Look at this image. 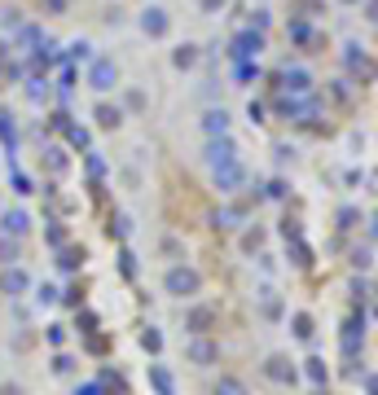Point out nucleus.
<instances>
[{
  "mask_svg": "<svg viewBox=\"0 0 378 395\" xmlns=\"http://www.w3.org/2000/svg\"><path fill=\"white\" fill-rule=\"evenodd\" d=\"M163 290L172 299H194L198 290H203V277H198V268H189V263H176V268H167V277H163Z\"/></svg>",
  "mask_w": 378,
  "mask_h": 395,
  "instance_id": "f257e3e1",
  "label": "nucleus"
},
{
  "mask_svg": "<svg viewBox=\"0 0 378 395\" xmlns=\"http://www.w3.org/2000/svg\"><path fill=\"white\" fill-rule=\"evenodd\" d=\"M277 93H282V97H308L313 93V75L304 70V66H282V70H277Z\"/></svg>",
  "mask_w": 378,
  "mask_h": 395,
  "instance_id": "f03ea898",
  "label": "nucleus"
},
{
  "mask_svg": "<svg viewBox=\"0 0 378 395\" xmlns=\"http://www.w3.org/2000/svg\"><path fill=\"white\" fill-rule=\"evenodd\" d=\"M185 360L198 364V369H211V364L220 360V342L207 338V334H189V342H185Z\"/></svg>",
  "mask_w": 378,
  "mask_h": 395,
  "instance_id": "7ed1b4c3",
  "label": "nucleus"
},
{
  "mask_svg": "<svg viewBox=\"0 0 378 395\" xmlns=\"http://www.w3.org/2000/svg\"><path fill=\"white\" fill-rule=\"evenodd\" d=\"M260 53H264V31H256V26L238 31L233 44H229V58H233V62H256Z\"/></svg>",
  "mask_w": 378,
  "mask_h": 395,
  "instance_id": "20e7f679",
  "label": "nucleus"
},
{
  "mask_svg": "<svg viewBox=\"0 0 378 395\" xmlns=\"http://www.w3.org/2000/svg\"><path fill=\"white\" fill-rule=\"evenodd\" d=\"M211 180H216V189L229 198V194H238L242 184H246V167H242V158H229V163H220V167H211Z\"/></svg>",
  "mask_w": 378,
  "mask_h": 395,
  "instance_id": "39448f33",
  "label": "nucleus"
},
{
  "mask_svg": "<svg viewBox=\"0 0 378 395\" xmlns=\"http://www.w3.org/2000/svg\"><path fill=\"white\" fill-rule=\"evenodd\" d=\"M365 330H369V312L347 316V325H343V334H339L343 356H361V347H365Z\"/></svg>",
  "mask_w": 378,
  "mask_h": 395,
  "instance_id": "423d86ee",
  "label": "nucleus"
},
{
  "mask_svg": "<svg viewBox=\"0 0 378 395\" xmlns=\"http://www.w3.org/2000/svg\"><path fill=\"white\" fill-rule=\"evenodd\" d=\"M115 84H119V66L110 58H93L88 62V88L93 93H110Z\"/></svg>",
  "mask_w": 378,
  "mask_h": 395,
  "instance_id": "0eeeda50",
  "label": "nucleus"
},
{
  "mask_svg": "<svg viewBox=\"0 0 378 395\" xmlns=\"http://www.w3.org/2000/svg\"><path fill=\"white\" fill-rule=\"evenodd\" d=\"M31 290V277L18 268V263H5V268H0V295L5 299H22Z\"/></svg>",
  "mask_w": 378,
  "mask_h": 395,
  "instance_id": "6e6552de",
  "label": "nucleus"
},
{
  "mask_svg": "<svg viewBox=\"0 0 378 395\" xmlns=\"http://www.w3.org/2000/svg\"><path fill=\"white\" fill-rule=\"evenodd\" d=\"M141 31H145L149 40H163V36L172 31V18H167V9H159V5H145V9H141Z\"/></svg>",
  "mask_w": 378,
  "mask_h": 395,
  "instance_id": "1a4fd4ad",
  "label": "nucleus"
},
{
  "mask_svg": "<svg viewBox=\"0 0 378 395\" xmlns=\"http://www.w3.org/2000/svg\"><path fill=\"white\" fill-rule=\"evenodd\" d=\"M264 378L277 382V386H295V382H299V369H295L286 356H268V360H264Z\"/></svg>",
  "mask_w": 378,
  "mask_h": 395,
  "instance_id": "9d476101",
  "label": "nucleus"
},
{
  "mask_svg": "<svg viewBox=\"0 0 378 395\" xmlns=\"http://www.w3.org/2000/svg\"><path fill=\"white\" fill-rule=\"evenodd\" d=\"M216 321H220V312H216V307H207V303H198V307H189V312H185V330H189V334H211V330H216Z\"/></svg>",
  "mask_w": 378,
  "mask_h": 395,
  "instance_id": "9b49d317",
  "label": "nucleus"
},
{
  "mask_svg": "<svg viewBox=\"0 0 378 395\" xmlns=\"http://www.w3.org/2000/svg\"><path fill=\"white\" fill-rule=\"evenodd\" d=\"M343 66L352 70V75H361V79H369V48L365 44H343Z\"/></svg>",
  "mask_w": 378,
  "mask_h": 395,
  "instance_id": "f8f14e48",
  "label": "nucleus"
},
{
  "mask_svg": "<svg viewBox=\"0 0 378 395\" xmlns=\"http://www.w3.org/2000/svg\"><path fill=\"white\" fill-rule=\"evenodd\" d=\"M229 158H238L233 137H207V167H220V163H229Z\"/></svg>",
  "mask_w": 378,
  "mask_h": 395,
  "instance_id": "ddd939ff",
  "label": "nucleus"
},
{
  "mask_svg": "<svg viewBox=\"0 0 378 395\" xmlns=\"http://www.w3.org/2000/svg\"><path fill=\"white\" fill-rule=\"evenodd\" d=\"M27 228H31V216H27L22 206H14V211H5V216H0V233H5V237H22Z\"/></svg>",
  "mask_w": 378,
  "mask_h": 395,
  "instance_id": "4468645a",
  "label": "nucleus"
},
{
  "mask_svg": "<svg viewBox=\"0 0 378 395\" xmlns=\"http://www.w3.org/2000/svg\"><path fill=\"white\" fill-rule=\"evenodd\" d=\"M0 145H5V158L18 154V123H14L9 110H0Z\"/></svg>",
  "mask_w": 378,
  "mask_h": 395,
  "instance_id": "2eb2a0df",
  "label": "nucleus"
},
{
  "mask_svg": "<svg viewBox=\"0 0 378 395\" xmlns=\"http://www.w3.org/2000/svg\"><path fill=\"white\" fill-rule=\"evenodd\" d=\"M58 268L62 273H80L84 268V246H70V242L58 246Z\"/></svg>",
  "mask_w": 378,
  "mask_h": 395,
  "instance_id": "dca6fc26",
  "label": "nucleus"
},
{
  "mask_svg": "<svg viewBox=\"0 0 378 395\" xmlns=\"http://www.w3.org/2000/svg\"><path fill=\"white\" fill-rule=\"evenodd\" d=\"M149 386H154L159 395H176V378L167 364H149Z\"/></svg>",
  "mask_w": 378,
  "mask_h": 395,
  "instance_id": "f3484780",
  "label": "nucleus"
},
{
  "mask_svg": "<svg viewBox=\"0 0 378 395\" xmlns=\"http://www.w3.org/2000/svg\"><path fill=\"white\" fill-rule=\"evenodd\" d=\"M203 132H207V137H229V115H224V105L203 115Z\"/></svg>",
  "mask_w": 378,
  "mask_h": 395,
  "instance_id": "a211bd4d",
  "label": "nucleus"
},
{
  "mask_svg": "<svg viewBox=\"0 0 378 395\" xmlns=\"http://www.w3.org/2000/svg\"><path fill=\"white\" fill-rule=\"evenodd\" d=\"M304 378H308L313 386H325V382H330V364H325L321 356H308V360H304Z\"/></svg>",
  "mask_w": 378,
  "mask_h": 395,
  "instance_id": "6ab92c4d",
  "label": "nucleus"
},
{
  "mask_svg": "<svg viewBox=\"0 0 378 395\" xmlns=\"http://www.w3.org/2000/svg\"><path fill=\"white\" fill-rule=\"evenodd\" d=\"M286 36H290L295 44H304V48H313V44H317V31H313V26H308L304 18H295V22L286 26Z\"/></svg>",
  "mask_w": 378,
  "mask_h": 395,
  "instance_id": "aec40b11",
  "label": "nucleus"
},
{
  "mask_svg": "<svg viewBox=\"0 0 378 395\" xmlns=\"http://www.w3.org/2000/svg\"><path fill=\"white\" fill-rule=\"evenodd\" d=\"M93 119H97V127H106V132H110V127H119V123H123V110H119V105H106V101H102V105L93 110Z\"/></svg>",
  "mask_w": 378,
  "mask_h": 395,
  "instance_id": "412c9836",
  "label": "nucleus"
},
{
  "mask_svg": "<svg viewBox=\"0 0 378 395\" xmlns=\"http://www.w3.org/2000/svg\"><path fill=\"white\" fill-rule=\"evenodd\" d=\"M290 330H295L299 342H313V334H317V325H313L308 312H295V316H290Z\"/></svg>",
  "mask_w": 378,
  "mask_h": 395,
  "instance_id": "4be33fe9",
  "label": "nucleus"
},
{
  "mask_svg": "<svg viewBox=\"0 0 378 395\" xmlns=\"http://www.w3.org/2000/svg\"><path fill=\"white\" fill-rule=\"evenodd\" d=\"M211 395H251V386L242 378H233V374H220V382H216Z\"/></svg>",
  "mask_w": 378,
  "mask_h": 395,
  "instance_id": "5701e85b",
  "label": "nucleus"
},
{
  "mask_svg": "<svg viewBox=\"0 0 378 395\" xmlns=\"http://www.w3.org/2000/svg\"><path fill=\"white\" fill-rule=\"evenodd\" d=\"M198 62V44H181V48H172V66L176 70H189Z\"/></svg>",
  "mask_w": 378,
  "mask_h": 395,
  "instance_id": "b1692460",
  "label": "nucleus"
},
{
  "mask_svg": "<svg viewBox=\"0 0 378 395\" xmlns=\"http://www.w3.org/2000/svg\"><path fill=\"white\" fill-rule=\"evenodd\" d=\"M286 242H290V259L299 263V268H308V263H313V251H308V242H304V237H286Z\"/></svg>",
  "mask_w": 378,
  "mask_h": 395,
  "instance_id": "393cba45",
  "label": "nucleus"
},
{
  "mask_svg": "<svg viewBox=\"0 0 378 395\" xmlns=\"http://www.w3.org/2000/svg\"><path fill=\"white\" fill-rule=\"evenodd\" d=\"M44 163H48V172H53V176H62L70 163H66V149H58V145H48L44 149Z\"/></svg>",
  "mask_w": 378,
  "mask_h": 395,
  "instance_id": "a878e982",
  "label": "nucleus"
},
{
  "mask_svg": "<svg viewBox=\"0 0 378 395\" xmlns=\"http://www.w3.org/2000/svg\"><path fill=\"white\" fill-rule=\"evenodd\" d=\"M211 224L216 228H238L242 224V211L238 206H224V211H216V216H211Z\"/></svg>",
  "mask_w": 378,
  "mask_h": 395,
  "instance_id": "bb28decb",
  "label": "nucleus"
},
{
  "mask_svg": "<svg viewBox=\"0 0 378 395\" xmlns=\"http://www.w3.org/2000/svg\"><path fill=\"white\" fill-rule=\"evenodd\" d=\"M62 132H66V141H70L75 149H88V141H93V137H88V127H80V123H66Z\"/></svg>",
  "mask_w": 378,
  "mask_h": 395,
  "instance_id": "cd10ccee",
  "label": "nucleus"
},
{
  "mask_svg": "<svg viewBox=\"0 0 378 395\" xmlns=\"http://www.w3.org/2000/svg\"><path fill=\"white\" fill-rule=\"evenodd\" d=\"M369 263H374V246L369 242L352 251V268H357V273H369Z\"/></svg>",
  "mask_w": 378,
  "mask_h": 395,
  "instance_id": "c85d7f7f",
  "label": "nucleus"
},
{
  "mask_svg": "<svg viewBox=\"0 0 378 395\" xmlns=\"http://www.w3.org/2000/svg\"><path fill=\"white\" fill-rule=\"evenodd\" d=\"M260 312L268 316V321H277V316H282V303H277L273 290H260Z\"/></svg>",
  "mask_w": 378,
  "mask_h": 395,
  "instance_id": "c756f323",
  "label": "nucleus"
},
{
  "mask_svg": "<svg viewBox=\"0 0 378 395\" xmlns=\"http://www.w3.org/2000/svg\"><path fill=\"white\" fill-rule=\"evenodd\" d=\"M66 58H70V62H84V66H88V62L97 58V53H93V44H88V40H75V44H70V53H66Z\"/></svg>",
  "mask_w": 378,
  "mask_h": 395,
  "instance_id": "7c9ffc66",
  "label": "nucleus"
},
{
  "mask_svg": "<svg viewBox=\"0 0 378 395\" xmlns=\"http://www.w3.org/2000/svg\"><path fill=\"white\" fill-rule=\"evenodd\" d=\"M119 273H123V281H137V255L128 246L119 251Z\"/></svg>",
  "mask_w": 378,
  "mask_h": 395,
  "instance_id": "2f4dec72",
  "label": "nucleus"
},
{
  "mask_svg": "<svg viewBox=\"0 0 378 395\" xmlns=\"http://www.w3.org/2000/svg\"><path fill=\"white\" fill-rule=\"evenodd\" d=\"M233 79L238 84H251V79H260V66L256 62H233Z\"/></svg>",
  "mask_w": 378,
  "mask_h": 395,
  "instance_id": "473e14b6",
  "label": "nucleus"
},
{
  "mask_svg": "<svg viewBox=\"0 0 378 395\" xmlns=\"http://www.w3.org/2000/svg\"><path fill=\"white\" fill-rule=\"evenodd\" d=\"M141 347H145V352H149V356H159V352H163V334H159V330H154V325H149V330H145V334H141Z\"/></svg>",
  "mask_w": 378,
  "mask_h": 395,
  "instance_id": "72a5a7b5",
  "label": "nucleus"
},
{
  "mask_svg": "<svg viewBox=\"0 0 378 395\" xmlns=\"http://www.w3.org/2000/svg\"><path fill=\"white\" fill-rule=\"evenodd\" d=\"M0 263H18V237L0 233Z\"/></svg>",
  "mask_w": 378,
  "mask_h": 395,
  "instance_id": "f704fd0d",
  "label": "nucleus"
},
{
  "mask_svg": "<svg viewBox=\"0 0 378 395\" xmlns=\"http://www.w3.org/2000/svg\"><path fill=\"white\" fill-rule=\"evenodd\" d=\"M27 97H31V101L40 105V101L48 97V79H40V75H31V79H27Z\"/></svg>",
  "mask_w": 378,
  "mask_h": 395,
  "instance_id": "c9c22d12",
  "label": "nucleus"
},
{
  "mask_svg": "<svg viewBox=\"0 0 378 395\" xmlns=\"http://www.w3.org/2000/svg\"><path fill=\"white\" fill-rule=\"evenodd\" d=\"M97 382H102V395H123V378H119V374H110V369H106V374L97 378Z\"/></svg>",
  "mask_w": 378,
  "mask_h": 395,
  "instance_id": "e433bc0d",
  "label": "nucleus"
},
{
  "mask_svg": "<svg viewBox=\"0 0 378 395\" xmlns=\"http://www.w3.org/2000/svg\"><path fill=\"white\" fill-rule=\"evenodd\" d=\"M44 237H48V246H53V251H58V246H66V228H62L58 220H48V228H44Z\"/></svg>",
  "mask_w": 378,
  "mask_h": 395,
  "instance_id": "4c0bfd02",
  "label": "nucleus"
},
{
  "mask_svg": "<svg viewBox=\"0 0 378 395\" xmlns=\"http://www.w3.org/2000/svg\"><path fill=\"white\" fill-rule=\"evenodd\" d=\"M128 233H132V220L128 216H110V237H119V242H123Z\"/></svg>",
  "mask_w": 378,
  "mask_h": 395,
  "instance_id": "58836bf2",
  "label": "nucleus"
},
{
  "mask_svg": "<svg viewBox=\"0 0 378 395\" xmlns=\"http://www.w3.org/2000/svg\"><path fill=\"white\" fill-rule=\"evenodd\" d=\"M58 303H66V307H80V303H84L80 285H66V290H58Z\"/></svg>",
  "mask_w": 378,
  "mask_h": 395,
  "instance_id": "ea45409f",
  "label": "nucleus"
},
{
  "mask_svg": "<svg viewBox=\"0 0 378 395\" xmlns=\"http://www.w3.org/2000/svg\"><path fill=\"white\" fill-rule=\"evenodd\" d=\"M352 295H357V303H369V295H374L369 277H357V281H352Z\"/></svg>",
  "mask_w": 378,
  "mask_h": 395,
  "instance_id": "a19ab883",
  "label": "nucleus"
},
{
  "mask_svg": "<svg viewBox=\"0 0 378 395\" xmlns=\"http://www.w3.org/2000/svg\"><path fill=\"white\" fill-rule=\"evenodd\" d=\"M357 220H361V211H357V206H343V211H339V228H343V233H347V228H357Z\"/></svg>",
  "mask_w": 378,
  "mask_h": 395,
  "instance_id": "79ce46f5",
  "label": "nucleus"
},
{
  "mask_svg": "<svg viewBox=\"0 0 378 395\" xmlns=\"http://www.w3.org/2000/svg\"><path fill=\"white\" fill-rule=\"evenodd\" d=\"M0 26H5V31H18V26H22V9H5V14H0Z\"/></svg>",
  "mask_w": 378,
  "mask_h": 395,
  "instance_id": "37998d69",
  "label": "nucleus"
},
{
  "mask_svg": "<svg viewBox=\"0 0 378 395\" xmlns=\"http://www.w3.org/2000/svg\"><path fill=\"white\" fill-rule=\"evenodd\" d=\"M75 325H80V334H97V312H80V321H75Z\"/></svg>",
  "mask_w": 378,
  "mask_h": 395,
  "instance_id": "c03bdc74",
  "label": "nucleus"
},
{
  "mask_svg": "<svg viewBox=\"0 0 378 395\" xmlns=\"http://www.w3.org/2000/svg\"><path fill=\"white\" fill-rule=\"evenodd\" d=\"M70 369H75V360H70L66 352H58V356H53V374H62V378H66Z\"/></svg>",
  "mask_w": 378,
  "mask_h": 395,
  "instance_id": "a18cd8bd",
  "label": "nucleus"
},
{
  "mask_svg": "<svg viewBox=\"0 0 378 395\" xmlns=\"http://www.w3.org/2000/svg\"><path fill=\"white\" fill-rule=\"evenodd\" d=\"M36 303H58V285H40L36 290Z\"/></svg>",
  "mask_w": 378,
  "mask_h": 395,
  "instance_id": "49530a36",
  "label": "nucleus"
},
{
  "mask_svg": "<svg viewBox=\"0 0 378 395\" xmlns=\"http://www.w3.org/2000/svg\"><path fill=\"white\" fill-rule=\"evenodd\" d=\"M88 176H93V180H102V176H106V163H102L97 154H88Z\"/></svg>",
  "mask_w": 378,
  "mask_h": 395,
  "instance_id": "de8ad7c7",
  "label": "nucleus"
},
{
  "mask_svg": "<svg viewBox=\"0 0 378 395\" xmlns=\"http://www.w3.org/2000/svg\"><path fill=\"white\" fill-rule=\"evenodd\" d=\"M264 198H286V180H273V184H264Z\"/></svg>",
  "mask_w": 378,
  "mask_h": 395,
  "instance_id": "09e8293b",
  "label": "nucleus"
},
{
  "mask_svg": "<svg viewBox=\"0 0 378 395\" xmlns=\"http://www.w3.org/2000/svg\"><path fill=\"white\" fill-rule=\"evenodd\" d=\"M48 342H53V347H62V342H66V325H48Z\"/></svg>",
  "mask_w": 378,
  "mask_h": 395,
  "instance_id": "8fccbe9b",
  "label": "nucleus"
},
{
  "mask_svg": "<svg viewBox=\"0 0 378 395\" xmlns=\"http://www.w3.org/2000/svg\"><path fill=\"white\" fill-rule=\"evenodd\" d=\"M224 5H229V0H198V9H203V14H220Z\"/></svg>",
  "mask_w": 378,
  "mask_h": 395,
  "instance_id": "3c124183",
  "label": "nucleus"
},
{
  "mask_svg": "<svg viewBox=\"0 0 378 395\" xmlns=\"http://www.w3.org/2000/svg\"><path fill=\"white\" fill-rule=\"evenodd\" d=\"M246 119H251V123H264V105L251 101V105H246Z\"/></svg>",
  "mask_w": 378,
  "mask_h": 395,
  "instance_id": "603ef678",
  "label": "nucleus"
},
{
  "mask_svg": "<svg viewBox=\"0 0 378 395\" xmlns=\"http://www.w3.org/2000/svg\"><path fill=\"white\" fill-rule=\"evenodd\" d=\"M70 395H102V382H84V386H75Z\"/></svg>",
  "mask_w": 378,
  "mask_h": 395,
  "instance_id": "864d4df0",
  "label": "nucleus"
},
{
  "mask_svg": "<svg viewBox=\"0 0 378 395\" xmlns=\"http://www.w3.org/2000/svg\"><path fill=\"white\" fill-rule=\"evenodd\" d=\"M260 242H264V233H260V228H256V233H246V237H242V246H246V251H256Z\"/></svg>",
  "mask_w": 378,
  "mask_h": 395,
  "instance_id": "5fc2aeb1",
  "label": "nucleus"
},
{
  "mask_svg": "<svg viewBox=\"0 0 378 395\" xmlns=\"http://www.w3.org/2000/svg\"><path fill=\"white\" fill-rule=\"evenodd\" d=\"M44 9H48V14H66L70 0H44Z\"/></svg>",
  "mask_w": 378,
  "mask_h": 395,
  "instance_id": "6e6d98bb",
  "label": "nucleus"
},
{
  "mask_svg": "<svg viewBox=\"0 0 378 395\" xmlns=\"http://www.w3.org/2000/svg\"><path fill=\"white\" fill-rule=\"evenodd\" d=\"M88 352L102 356V352H106V338H102V334H93V338H88Z\"/></svg>",
  "mask_w": 378,
  "mask_h": 395,
  "instance_id": "4d7b16f0",
  "label": "nucleus"
},
{
  "mask_svg": "<svg viewBox=\"0 0 378 395\" xmlns=\"http://www.w3.org/2000/svg\"><path fill=\"white\" fill-rule=\"evenodd\" d=\"M251 26H256V31H264V26H268V14H264V9H256V18H251Z\"/></svg>",
  "mask_w": 378,
  "mask_h": 395,
  "instance_id": "13d9d810",
  "label": "nucleus"
},
{
  "mask_svg": "<svg viewBox=\"0 0 378 395\" xmlns=\"http://www.w3.org/2000/svg\"><path fill=\"white\" fill-rule=\"evenodd\" d=\"M0 395H22V391L18 386H0Z\"/></svg>",
  "mask_w": 378,
  "mask_h": 395,
  "instance_id": "bf43d9fd",
  "label": "nucleus"
},
{
  "mask_svg": "<svg viewBox=\"0 0 378 395\" xmlns=\"http://www.w3.org/2000/svg\"><path fill=\"white\" fill-rule=\"evenodd\" d=\"M313 395H330V386H317V391H313Z\"/></svg>",
  "mask_w": 378,
  "mask_h": 395,
  "instance_id": "052dcab7",
  "label": "nucleus"
},
{
  "mask_svg": "<svg viewBox=\"0 0 378 395\" xmlns=\"http://www.w3.org/2000/svg\"><path fill=\"white\" fill-rule=\"evenodd\" d=\"M343 5H357V0H343Z\"/></svg>",
  "mask_w": 378,
  "mask_h": 395,
  "instance_id": "680f3d73",
  "label": "nucleus"
}]
</instances>
